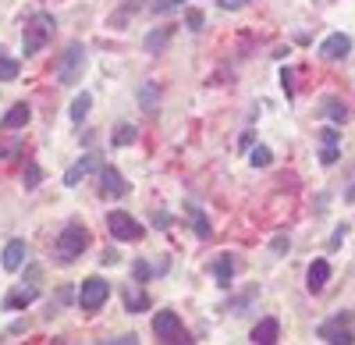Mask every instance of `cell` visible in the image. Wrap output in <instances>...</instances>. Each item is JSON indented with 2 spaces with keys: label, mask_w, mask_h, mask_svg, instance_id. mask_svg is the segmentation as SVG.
I'll return each mask as SVG.
<instances>
[{
  "label": "cell",
  "mask_w": 355,
  "mask_h": 345,
  "mask_svg": "<svg viewBox=\"0 0 355 345\" xmlns=\"http://www.w3.org/2000/svg\"><path fill=\"white\" fill-rule=\"evenodd\" d=\"M132 192V185H128V178L121 175L117 167H100V196H128Z\"/></svg>",
  "instance_id": "cell-8"
},
{
  "label": "cell",
  "mask_w": 355,
  "mask_h": 345,
  "mask_svg": "<svg viewBox=\"0 0 355 345\" xmlns=\"http://www.w3.org/2000/svg\"><path fill=\"white\" fill-rule=\"evenodd\" d=\"M121 296H125V310H128V313H142L146 306H150V296H146L142 289H135V285H128Z\"/></svg>",
  "instance_id": "cell-21"
},
{
  "label": "cell",
  "mask_w": 355,
  "mask_h": 345,
  "mask_svg": "<svg viewBox=\"0 0 355 345\" xmlns=\"http://www.w3.org/2000/svg\"><path fill=\"white\" fill-rule=\"evenodd\" d=\"M153 221H157V228H171V221H167V214H153Z\"/></svg>",
  "instance_id": "cell-34"
},
{
  "label": "cell",
  "mask_w": 355,
  "mask_h": 345,
  "mask_svg": "<svg viewBox=\"0 0 355 345\" xmlns=\"http://www.w3.org/2000/svg\"><path fill=\"white\" fill-rule=\"evenodd\" d=\"M40 299V285L33 281V285H18V289H11L8 296H4V310H25V306H33Z\"/></svg>",
  "instance_id": "cell-10"
},
{
  "label": "cell",
  "mask_w": 355,
  "mask_h": 345,
  "mask_svg": "<svg viewBox=\"0 0 355 345\" xmlns=\"http://www.w3.org/2000/svg\"><path fill=\"white\" fill-rule=\"evenodd\" d=\"M157 96H160V90H157L153 82H150V85H142V90H139V100H142V107L150 110V114H157Z\"/></svg>",
  "instance_id": "cell-25"
},
{
  "label": "cell",
  "mask_w": 355,
  "mask_h": 345,
  "mask_svg": "<svg viewBox=\"0 0 355 345\" xmlns=\"http://www.w3.org/2000/svg\"><path fill=\"white\" fill-rule=\"evenodd\" d=\"M135 125H128V121H121V125H114V132H110V142L114 146H132L135 142Z\"/></svg>",
  "instance_id": "cell-22"
},
{
  "label": "cell",
  "mask_w": 355,
  "mask_h": 345,
  "mask_svg": "<svg viewBox=\"0 0 355 345\" xmlns=\"http://www.w3.org/2000/svg\"><path fill=\"white\" fill-rule=\"evenodd\" d=\"M320 107H323V118H331L334 125H345V121H348V107H345L338 96H323Z\"/></svg>",
  "instance_id": "cell-20"
},
{
  "label": "cell",
  "mask_w": 355,
  "mask_h": 345,
  "mask_svg": "<svg viewBox=\"0 0 355 345\" xmlns=\"http://www.w3.org/2000/svg\"><path fill=\"white\" fill-rule=\"evenodd\" d=\"M239 267H242V264L234 260V256H220V260H214L210 271H214V278H217L220 285H231V278L239 274Z\"/></svg>",
  "instance_id": "cell-18"
},
{
  "label": "cell",
  "mask_w": 355,
  "mask_h": 345,
  "mask_svg": "<svg viewBox=\"0 0 355 345\" xmlns=\"http://www.w3.org/2000/svg\"><path fill=\"white\" fill-rule=\"evenodd\" d=\"M277 331H281V324H277L274 317H266V321H259V324L252 328V342H256V345H270V342H277Z\"/></svg>",
  "instance_id": "cell-19"
},
{
  "label": "cell",
  "mask_w": 355,
  "mask_h": 345,
  "mask_svg": "<svg viewBox=\"0 0 355 345\" xmlns=\"http://www.w3.org/2000/svg\"><path fill=\"white\" fill-rule=\"evenodd\" d=\"M320 338H323V342H331V345H352V342H355V335L348 331V324H345L341 317L323 321V324H320Z\"/></svg>",
  "instance_id": "cell-11"
},
{
  "label": "cell",
  "mask_w": 355,
  "mask_h": 345,
  "mask_svg": "<svg viewBox=\"0 0 355 345\" xmlns=\"http://www.w3.org/2000/svg\"><path fill=\"white\" fill-rule=\"evenodd\" d=\"M89 246V228L82 224H64L61 228V235H57V253H61V260H78V256L85 253Z\"/></svg>",
  "instance_id": "cell-3"
},
{
  "label": "cell",
  "mask_w": 355,
  "mask_h": 345,
  "mask_svg": "<svg viewBox=\"0 0 355 345\" xmlns=\"http://www.w3.org/2000/svg\"><path fill=\"white\" fill-rule=\"evenodd\" d=\"M25 253H28L25 239H11L4 246V253H0V267H4V271H21L25 267Z\"/></svg>",
  "instance_id": "cell-13"
},
{
  "label": "cell",
  "mask_w": 355,
  "mask_h": 345,
  "mask_svg": "<svg viewBox=\"0 0 355 345\" xmlns=\"http://www.w3.org/2000/svg\"><path fill=\"white\" fill-rule=\"evenodd\" d=\"M85 75V47L82 43H68V50L61 53V65H57V82L61 85H78Z\"/></svg>",
  "instance_id": "cell-2"
},
{
  "label": "cell",
  "mask_w": 355,
  "mask_h": 345,
  "mask_svg": "<svg viewBox=\"0 0 355 345\" xmlns=\"http://www.w3.org/2000/svg\"><path fill=\"white\" fill-rule=\"evenodd\" d=\"M150 274H153V271H150V264H142V260H135V267H132V278H135L139 285H142L146 278H150Z\"/></svg>",
  "instance_id": "cell-29"
},
{
  "label": "cell",
  "mask_w": 355,
  "mask_h": 345,
  "mask_svg": "<svg viewBox=\"0 0 355 345\" xmlns=\"http://www.w3.org/2000/svg\"><path fill=\"white\" fill-rule=\"evenodd\" d=\"M288 246H291V242H288V235H277V239L270 242V249H274V253H288Z\"/></svg>",
  "instance_id": "cell-33"
},
{
  "label": "cell",
  "mask_w": 355,
  "mask_h": 345,
  "mask_svg": "<svg viewBox=\"0 0 355 345\" xmlns=\"http://www.w3.org/2000/svg\"><path fill=\"white\" fill-rule=\"evenodd\" d=\"M18 71H21V65L15 61V57H4V53H0V82H15Z\"/></svg>",
  "instance_id": "cell-23"
},
{
  "label": "cell",
  "mask_w": 355,
  "mask_h": 345,
  "mask_svg": "<svg viewBox=\"0 0 355 345\" xmlns=\"http://www.w3.org/2000/svg\"><path fill=\"white\" fill-rule=\"evenodd\" d=\"M21 182H25V189H36V185L43 182V171H40V164H28V167H25V175H21Z\"/></svg>",
  "instance_id": "cell-27"
},
{
  "label": "cell",
  "mask_w": 355,
  "mask_h": 345,
  "mask_svg": "<svg viewBox=\"0 0 355 345\" xmlns=\"http://www.w3.org/2000/svg\"><path fill=\"white\" fill-rule=\"evenodd\" d=\"M28 118H33L28 103H15V107L4 114V121H0V125H4L8 132H18V128H25V125H28Z\"/></svg>",
  "instance_id": "cell-17"
},
{
  "label": "cell",
  "mask_w": 355,
  "mask_h": 345,
  "mask_svg": "<svg viewBox=\"0 0 355 345\" xmlns=\"http://www.w3.org/2000/svg\"><path fill=\"white\" fill-rule=\"evenodd\" d=\"M100 167H103V157H100L96 150L82 153V157H78V160H75V164L64 171V185H68V189H75V185H78L85 175H93V171H100Z\"/></svg>",
  "instance_id": "cell-7"
},
{
  "label": "cell",
  "mask_w": 355,
  "mask_h": 345,
  "mask_svg": "<svg viewBox=\"0 0 355 345\" xmlns=\"http://www.w3.org/2000/svg\"><path fill=\"white\" fill-rule=\"evenodd\" d=\"M182 4H185V0H157L153 11H157V15H164V11H174V8H182Z\"/></svg>",
  "instance_id": "cell-30"
},
{
  "label": "cell",
  "mask_w": 355,
  "mask_h": 345,
  "mask_svg": "<svg viewBox=\"0 0 355 345\" xmlns=\"http://www.w3.org/2000/svg\"><path fill=\"white\" fill-rule=\"evenodd\" d=\"M249 160H252V167H270L274 164V153H270V146H256L249 153Z\"/></svg>",
  "instance_id": "cell-26"
},
{
  "label": "cell",
  "mask_w": 355,
  "mask_h": 345,
  "mask_svg": "<svg viewBox=\"0 0 355 345\" xmlns=\"http://www.w3.org/2000/svg\"><path fill=\"white\" fill-rule=\"evenodd\" d=\"M53 36V18L46 11H36L33 18L25 22V33H21V50L25 53H40Z\"/></svg>",
  "instance_id": "cell-1"
},
{
  "label": "cell",
  "mask_w": 355,
  "mask_h": 345,
  "mask_svg": "<svg viewBox=\"0 0 355 345\" xmlns=\"http://www.w3.org/2000/svg\"><path fill=\"white\" fill-rule=\"evenodd\" d=\"M320 164H338V157H341V150H338V142H341V135H338V128H320Z\"/></svg>",
  "instance_id": "cell-12"
},
{
  "label": "cell",
  "mask_w": 355,
  "mask_h": 345,
  "mask_svg": "<svg viewBox=\"0 0 355 345\" xmlns=\"http://www.w3.org/2000/svg\"><path fill=\"white\" fill-rule=\"evenodd\" d=\"M107 232L114 235V242H139L142 239V224L125 214V210H110L107 214Z\"/></svg>",
  "instance_id": "cell-6"
},
{
  "label": "cell",
  "mask_w": 355,
  "mask_h": 345,
  "mask_svg": "<svg viewBox=\"0 0 355 345\" xmlns=\"http://www.w3.org/2000/svg\"><path fill=\"white\" fill-rule=\"evenodd\" d=\"M25 281H36V285H40V267H28V274H25Z\"/></svg>",
  "instance_id": "cell-35"
},
{
  "label": "cell",
  "mask_w": 355,
  "mask_h": 345,
  "mask_svg": "<svg viewBox=\"0 0 355 345\" xmlns=\"http://www.w3.org/2000/svg\"><path fill=\"white\" fill-rule=\"evenodd\" d=\"M107 299H110V281H107V278L93 274V278L82 281V289H78V306H82L85 313H96Z\"/></svg>",
  "instance_id": "cell-4"
},
{
  "label": "cell",
  "mask_w": 355,
  "mask_h": 345,
  "mask_svg": "<svg viewBox=\"0 0 355 345\" xmlns=\"http://www.w3.org/2000/svg\"><path fill=\"white\" fill-rule=\"evenodd\" d=\"M185 214H189V221H192V232L199 235V239H210L214 235V228H210V217H206L196 203H192V199H189V203H185Z\"/></svg>",
  "instance_id": "cell-16"
},
{
  "label": "cell",
  "mask_w": 355,
  "mask_h": 345,
  "mask_svg": "<svg viewBox=\"0 0 355 345\" xmlns=\"http://www.w3.org/2000/svg\"><path fill=\"white\" fill-rule=\"evenodd\" d=\"M89 107H93V96H89V93H78L75 103H71V121H85Z\"/></svg>",
  "instance_id": "cell-24"
},
{
  "label": "cell",
  "mask_w": 355,
  "mask_h": 345,
  "mask_svg": "<svg viewBox=\"0 0 355 345\" xmlns=\"http://www.w3.org/2000/svg\"><path fill=\"white\" fill-rule=\"evenodd\" d=\"M352 53V36L348 33H331L327 40L320 43V57L323 61H345Z\"/></svg>",
  "instance_id": "cell-9"
},
{
  "label": "cell",
  "mask_w": 355,
  "mask_h": 345,
  "mask_svg": "<svg viewBox=\"0 0 355 345\" xmlns=\"http://www.w3.org/2000/svg\"><path fill=\"white\" fill-rule=\"evenodd\" d=\"M331 281V264L327 260H313L309 264V274H306V289L309 292H323V285Z\"/></svg>",
  "instance_id": "cell-15"
},
{
  "label": "cell",
  "mask_w": 355,
  "mask_h": 345,
  "mask_svg": "<svg viewBox=\"0 0 355 345\" xmlns=\"http://www.w3.org/2000/svg\"><path fill=\"white\" fill-rule=\"evenodd\" d=\"M202 22H206V18H202V11H196V8H189V11H185V25L192 28V33H199Z\"/></svg>",
  "instance_id": "cell-28"
},
{
  "label": "cell",
  "mask_w": 355,
  "mask_h": 345,
  "mask_svg": "<svg viewBox=\"0 0 355 345\" xmlns=\"http://www.w3.org/2000/svg\"><path fill=\"white\" fill-rule=\"evenodd\" d=\"M153 335H157L160 342H182V345L192 342V335L185 331L182 317H178L174 310H160V313H157V317H153Z\"/></svg>",
  "instance_id": "cell-5"
},
{
  "label": "cell",
  "mask_w": 355,
  "mask_h": 345,
  "mask_svg": "<svg viewBox=\"0 0 355 345\" xmlns=\"http://www.w3.org/2000/svg\"><path fill=\"white\" fill-rule=\"evenodd\" d=\"M245 4H249V0H217V8H220V11H242Z\"/></svg>",
  "instance_id": "cell-31"
},
{
  "label": "cell",
  "mask_w": 355,
  "mask_h": 345,
  "mask_svg": "<svg viewBox=\"0 0 355 345\" xmlns=\"http://www.w3.org/2000/svg\"><path fill=\"white\" fill-rule=\"evenodd\" d=\"M171 40H174V25H157L142 36V47H146V53H164V47Z\"/></svg>",
  "instance_id": "cell-14"
},
{
  "label": "cell",
  "mask_w": 355,
  "mask_h": 345,
  "mask_svg": "<svg viewBox=\"0 0 355 345\" xmlns=\"http://www.w3.org/2000/svg\"><path fill=\"white\" fill-rule=\"evenodd\" d=\"M68 303H71V289H61V292L53 296V310H57V306H68Z\"/></svg>",
  "instance_id": "cell-32"
}]
</instances>
